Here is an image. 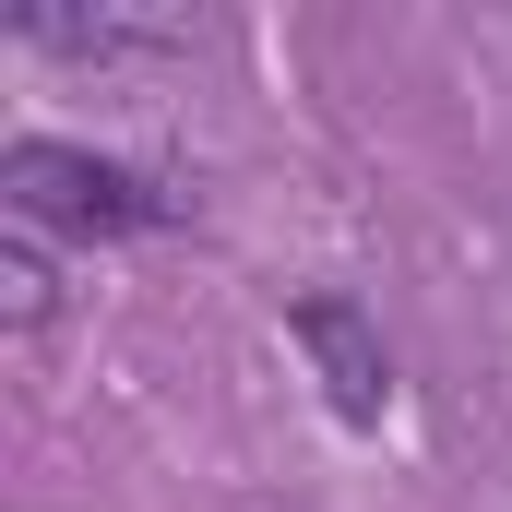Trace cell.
<instances>
[{"instance_id":"1","label":"cell","mask_w":512,"mask_h":512,"mask_svg":"<svg viewBox=\"0 0 512 512\" xmlns=\"http://www.w3.org/2000/svg\"><path fill=\"white\" fill-rule=\"evenodd\" d=\"M0 215L24 239H131V227L167 215V191L108 167V155H84V143H12L0 155Z\"/></svg>"},{"instance_id":"2","label":"cell","mask_w":512,"mask_h":512,"mask_svg":"<svg viewBox=\"0 0 512 512\" xmlns=\"http://www.w3.org/2000/svg\"><path fill=\"white\" fill-rule=\"evenodd\" d=\"M286 334L310 346V370H322V393H334V417L382 429V405H393V358H382V334H370L346 298H298V310H286Z\"/></svg>"},{"instance_id":"3","label":"cell","mask_w":512,"mask_h":512,"mask_svg":"<svg viewBox=\"0 0 512 512\" xmlns=\"http://www.w3.org/2000/svg\"><path fill=\"white\" fill-rule=\"evenodd\" d=\"M48 310H60V274H48V239H0V322L12 334H48Z\"/></svg>"}]
</instances>
